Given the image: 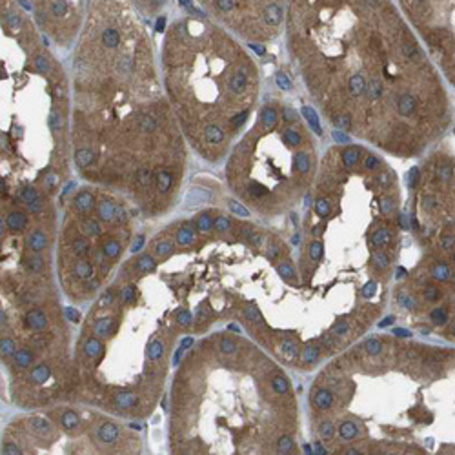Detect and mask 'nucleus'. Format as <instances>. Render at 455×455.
I'll return each mask as SVG.
<instances>
[{"mask_svg":"<svg viewBox=\"0 0 455 455\" xmlns=\"http://www.w3.org/2000/svg\"><path fill=\"white\" fill-rule=\"evenodd\" d=\"M290 47L339 131L419 157L454 124L448 82L393 0H288Z\"/></svg>","mask_w":455,"mask_h":455,"instance_id":"1","label":"nucleus"},{"mask_svg":"<svg viewBox=\"0 0 455 455\" xmlns=\"http://www.w3.org/2000/svg\"><path fill=\"white\" fill-rule=\"evenodd\" d=\"M406 21L455 89V0H399Z\"/></svg>","mask_w":455,"mask_h":455,"instance_id":"2","label":"nucleus"},{"mask_svg":"<svg viewBox=\"0 0 455 455\" xmlns=\"http://www.w3.org/2000/svg\"><path fill=\"white\" fill-rule=\"evenodd\" d=\"M209 199H211V191H209V189L193 186V187H189L186 191V195H184V206H186L187 209H189V207L202 206V204H206Z\"/></svg>","mask_w":455,"mask_h":455,"instance_id":"3","label":"nucleus"},{"mask_svg":"<svg viewBox=\"0 0 455 455\" xmlns=\"http://www.w3.org/2000/svg\"><path fill=\"white\" fill-rule=\"evenodd\" d=\"M119 435H121V430H119V426L115 422H102L101 426L97 428V432H95L97 441L101 442V444H104V446L113 444L119 439Z\"/></svg>","mask_w":455,"mask_h":455,"instance_id":"4","label":"nucleus"},{"mask_svg":"<svg viewBox=\"0 0 455 455\" xmlns=\"http://www.w3.org/2000/svg\"><path fill=\"white\" fill-rule=\"evenodd\" d=\"M47 326V315L39 308L29 310L26 313V328L31 331H42Z\"/></svg>","mask_w":455,"mask_h":455,"instance_id":"5","label":"nucleus"},{"mask_svg":"<svg viewBox=\"0 0 455 455\" xmlns=\"http://www.w3.org/2000/svg\"><path fill=\"white\" fill-rule=\"evenodd\" d=\"M26 246L29 251L41 253V251H44L47 248V235L42 229H35V231H31V233L27 235Z\"/></svg>","mask_w":455,"mask_h":455,"instance_id":"6","label":"nucleus"},{"mask_svg":"<svg viewBox=\"0 0 455 455\" xmlns=\"http://www.w3.org/2000/svg\"><path fill=\"white\" fill-rule=\"evenodd\" d=\"M275 271L279 273V277H281L282 281L288 282V284H297V282H299L297 271H295L291 261H288V259L277 262V264H275Z\"/></svg>","mask_w":455,"mask_h":455,"instance_id":"7","label":"nucleus"},{"mask_svg":"<svg viewBox=\"0 0 455 455\" xmlns=\"http://www.w3.org/2000/svg\"><path fill=\"white\" fill-rule=\"evenodd\" d=\"M73 204L79 213H89L95 207V195L91 191H87V189H82V191L77 193Z\"/></svg>","mask_w":455,"mask_h":455,"instance_id":"8","label":"nucleus"},{"mask_svg":"<svg viewBox=\"0 0 455 455\" xmlns=\"http://www.w3.org/2000/svg\"><path fill=\"white\" fill-rule=\"evenodd\" d=\"M122 37L119 33V29H115L113 26H106L104 29H101V44L106 49H115V47L121 46Z\"/></svg>","mask_w":455,"mask_h":455,"instance_id":"9","label":"nucleus"},{"mask_svg":"<svg viewBox=\"0 0 455 455\" xmlns=\"http://www.w3.org/2000/svg\"><path fill=\"white\" fill-rule=\"evenodd\" d=\"M204 139H206L207 144L211 146H221L226 141V131L222 129L219 124H207L204 127Z\"/></svg>","mask_w":455,"mask_h":455,"instance_id":"10","label":"nucleus"},{"mask_svg":"<svg viewBox=\"0 0 455 455\" xmlns=\"http://www.w3.org/2000/svg\"><path fill=\"white\" fill-rule=\"evenodd\" d=\"M117 207H119V204H115L109 199H104L97 206V215L102 222H113L117 219Z\"/></svg>","mask_w":455,"mask_h":455,"instance_id":"11","label":"nucleus"},{"mask_svg":"<svg viewBox=\"0 0 455 455\" xmlns=\"http://www.w3.org/2000/svg\"><path fill=\"white\" fill-rule=\"evenodd\" d=\"M195 229H197V224H191V222H187V224H184V226H181L179 229H177V233H175V241H177V244L179 246H189V244H193L195 242Z\"/></svg>","mask_w":455,"mask_h":455,"instance_id":"12","label":"nucleus"},{"mask_svg":"<svg viewBox=\"0 0 455 455\" xmlns=\"http://www.w3.org/2000/svg\"><path fill=\"white\" fill-rule=\"evenodd\" d=\"M113 402L119 410H131L137 406L139 397L135 393H131V392H119V393H115Z\"/></svg>","mask_w":455,"mask_h":455,"instance_id":"13","label":"nucleus"},{"mask_svg":"<svg viewBox=\"0 0 455 455\" xmlns=\"http://www.w3.org/2000/svg\"><path fill=\"white\" fill-rule=\"evenodd\" d=\"M171 184H173V175L169 173L167 169L161 167L157 173H155V186L159 189V193H167L171 189Z\"/></svg>","mask_w":455,"mask_h":455,"instance_id":"14","label":"nucleus"},{"mask_svg":"<svg viewBox=\"0 0 455 455\" xmlns=\"http://www.w3.org/2000/svg\"><path fill=\"white\" fill-rule=\"evenodd\" d=\"M95 335L97 337H101V339H106V337H109V335L113 333L115 330V322L111 317H101V319H97L95 321Z\"/></svg>","mask_w":455,"mask_h":455,"instance_id":"15","label":"nucleus"},{"mask_svg":"<svg viewBox=\"0 0 455 455\" xmlns=\"http://www.w3.org/2000/svg\"><path fill=\"white\" fill-rule=\"evenodd\" d=\"M93 162H95L93 149H89V147H79V149L75 151V164H77V167L86 169V167H89Z\"/></svg>","mask_w":455,"mask_h":455,"instance_id":"16","label":"nucleus"},{"mask_svg":"<svg viewBox=\"0 0 455 455\" xmlns=\"http://www.w3.org/2000/svg\"><path fill=\"white\" fill-rule=\"evenodd\" d=\"M104 352V346L101 342V337H87L84 342V353L89 359H99Z\"/></svg>","mask_w":455,"mask_h":455,"instance_id":"17","label":"nucleus"},{"mask_svg":"<svg viewBox=\"0 0 455 455\" xmlns=\"http://www.w3.org/2000/svg\"><path fill=\"white\" fill-rule=\"evenodd\" d=\"M7 228L11 229V231H22L24 228L27 226V217L26 213H22V211H11V213L7 215Z\"/></svg>","mask_w":455,"mask_h":455,"instance_id":"18","label":"nucleus"},{"mask_svg":"<svg viewBox=\"0 0 455 455\" xmlns=\"http://www.w3.org/2000/svg\"><path fill=\"white\" fill-rule=\"evenodd\" d=\"M49 377H51V368L47 366L46 362H42V364H37L33 372L29 373V381L33 384H44V382H47Z\"/></svg>","mask_w":455,"mask_h":455,"instance_id":"19","label":"nucleus"},{"mask_svg":"<svg viewBox=\"0 0 455 455\" xmlns=\"http://www.w3.org/2000/svg\"><path fill=\"white\" fill-rule=\"evenodd\" d=\"M13 361H15V364H17L19 368H29V366L33 364V361H35V355H33V352H31V350L22 348V350H17V352H15Z\"/></svg>","mask_w":455,"mask_h":455,"instance_id":"20","label":"nucleus"},{"mask_svg":"<svg viewBox=\"0 0 455 455\" xmlns=\"http://www.w3.org/2000/svg\"><path fill=\"white\" fill-rule=\"evenodd\" d=\"M79 424H81V417H79V414L73 412V410H66V412L61 415V426L64 430H67V432L75 430Z\"/></svg>","mask_w":455,"mask_h":455,"instance_id":"21","label":"nucleus"},{"mask_svg":"<svg viewBox=\"0 0 455 455\" xmlns=\"http://www.w3.org/2000/svg\"><path fill=\"white\" fill-rule=\"evenodd\" d=\"M121 249H122L121 241H117V239H107V241L102 244L101 253L104 255L106 259H117L119 253H121Z\"/></svg>","mask_w":455,"mask_h":455,"instance_id":"22","label":"nucleus"},{"mask_svg":"<svg viewBox=\"0 0 455 455\" xmlns=\"http://www.w3.org/2000/svg\"><path fill=\"white\" fill-rule=\"evenodd\" d=\"M29 428L33 430L35 434H41V435H49L53 432L51 424H49L47 419H44V417H31V419H29Z\"/></svg>","mask_w":455,"mask_h":455,"instance_id":"23","label":"nucleus"},{"mask_svg":"<svg viewBox=\"0 0 455 455\" xmlns=\"http://www.w3.org/2000/svg\"><path fill=\"white\" fill-rule=\"evenodd\" d=\"M135 268L139 269V271H142V273H149V271H153L157 268V262H155V259L149 253H142L135 261Z\"/></svg>","mask_w":455,"mask_h":455,"instance_id":"24","label":"nucleus"},{"mask_svg":"<svg viewBox=\"0 0 455 455\" xmlns=\"http://www.w3.org/2000/svg\"><path fill=\"white\" fill-rule=\"evenodd\" d=\"M175 251L173 244L169 241H155L153 242V253L159 257V259H167L171 257Z\"/></svg>","mask_w":455,"mask_h":455,"instance_id":"25","label":"nucleus"},{"mask_svg":"<svg viewBox=\"0 0 455 455\" xmlns=\"http://www.w3.org/2000/svg\"><path fill=\"white\" fill-rule=\"evenodd\" d=\"M306 251H308V257L313 262H321L322 257H324V244H322L319 239H313V241L308 244Z\"/></svg>","mask_w":455,"mask_h":455,"instance_id":"26","label":"nucleus"},{"mask_svg":"<svg viewBox=\"0 0 455 455\" xmlns=\"http://www.w3.org/2000/svg\"><path fill=\"white\" fill-rule=\"evenodd\" d=\"M75 275L82 281H89L93 277V264L87 261H79L75 264Z\"/></svg>","mask_w":455,"mask_h":455,"instance_id":"27","label":"nucleus"},{"mask_svg":"<svg viewBox=\"0 0 455 455\" xmlns=\"http://www.w3.org/2000/svg\"><path fill=\"white\" fill-rule=\"evenodd\" d=\"M137 182H139V186L141 187H151L155 182V175L153 171L149 169V167H141L139 171H137Z\"/></svg>","mask_w":455,"mask_h":455,"instance_id":"28","label":"nucleus"},{"mask_svg":"<svg viewBox=\"0 0 455 455\" xmlns=\"http://www.w3.org/2000/svg\"><path fill=\"white\" fill-rule=\"evenodd\" d=\"M213 224H215V219L207 213V211H204V213H201L197 217V229H199L201 233H209V231L213 229Z\"/></svg>","mask_w":455,"mask_h":455,"instance_id":"29","label":"nucleus"},{"mask_svg":"<svg viewBox=\"0 0 455 455\" xmlns=\"http://www.w3.org/2000/svg\"><path fill=\"white\" fill-rule=\"evenodd\" d=\"M115 67H117V71H119V73L129 75L131 71H133L135 62L129 55H121V57L117 59V62H115Z\"/></svg>","mask_w":455,"mask_h":455,"instance_id":"30","label":"nucleus"},{"mask_svg":"<svg viewBox=\"0 0 455 455\" xmlns=\"http://www.w3.org/2000/svg\"><path fill=\"white\" fill-rule=\"evenodd\" d=\"M82 229H84V233H86L87 237H101V233H102L101 224L95 221V219H86V221L82 222Z\"/></svg>","mask_w":455,"mask_h":455,"instance_id":"31","label":"nucleus"},{"mask_svg":"<svg viewBox=\"0 0 455 455\" xmlns=\"http://www.w3.org/2000/svg\"><path fill=\"white\" fill-rule=\"evenodd\" d=\"M162 353H164V344H162V341H153L147 346L146 355L149 361H159L162 357Z\"/></svg>","mask_w":455,"mask_h":455,"instance_id":"32","label":"nucleus"},{"mask_svg":"<svg viewBox=\"0 0 455 455\" xmlns=\"http://www.w3.org/2000/svg\"><path fill=\"white\" fill-rule=\"evenodd\" d=\"M237 350H239L237 342H235L233 339H229V337H224V339L219 341V352H221V353L233 355V353H237Z\"/></svg>","mask_w":455,"mask_h":455,"instance_id":"33","label":"nucleus"},{"mask_svg":"<svg viewBox=\"0 0 455 455\" xmlns=\"http://www.w3.org/2000/svg\"><path fill=\"white\" fill-rule=\"evenodd\" d=\"M139 129L144 131V133L155 131V129H157V121H155V117H151V115H142L141 119H139Z\"/></svg>","mask_w":455,"mask_h":455,"instance_id":"34","label":"nucleus"},{"mask_svg":"<svg viewBox=\"0 0 455 455\" xmlns=\"http://www.w3.org/2000/svg\"><path fill=\"white\" fill-rule=\"evenodd\" d=\"M302 113H304V117L308 119V124H310V127L313 129L315 133L317 135H322V131H321V126H319V121H317V115H315V111L311 109V107H302Z\"/></svg>","mask_w":455,"mask_h":455,"instance_id":"35","label":"nucleus"},{"mask_svg":"<svg viewBox=\"0 0 455 455\" xmlns=\"http://www.w3.org/2000/svg\"><path fill=\"white\" fill-rule=\"evenodd\" d=\"M244 317H246L249 322H253V324H262V322H264L261 310L257 308V306H246V310H244Z\"/></svg>","mask_w":455,"mask_h":455,"instance_id":"36","label":"nucleus"},{"mask_svg":"<svg viewBox=\"0 0 455 455\" xmlns=\"http://www.w3.org/2000/svg\"><path fill=\"white\" fill-rule=\"evenodd\" d=\"M175 317H177L179 326H182V328H189V326L193 324V315H191V311H187V310H179Z\"/></svg>","mask_w":455,"mask_h":455,"instance_id":"37","label":"nucleus"},{"mask_svg":"<svg viewBox=\"0 0 455 455\" xmlns=\"http://www.w3.org/2000/svg\"><path fill=\"white\" fill-rule=\"evenodd\" d=\"M15 352H17L15 342L9 337H4L0 341V353H2V357H11V355H15Z\"/></svg>","mask_w":455,"mask_h":455,"instance_id":"38","label":"nucleus"},{"mask_svg":"<svg viewBox=\"0 0 455 455\" xmlns=\"http://www.w3.org/2000/svg\"><path fill=\"white\" fill-rule=\"evenodd\" d=\"M135 297H137V286L135 284H129L121 291V302L122 304H131L135 302Z\"/></svg>","mask_w":455,"mask_h":455,"instance_id":"39","label":"nucleus"},{"mask_svg":"<svg viewBox=\"0 0 455 455\" xmlns=\"http://www.w3.org/2000/svg\"><path fill=\"white\" fill-rule=\"evenodd\" d=\"M71 248H73L75 255L84 257V255L89 253V242H87L86 239H75L73 244H71Z\"/></svg>","mask_w":455,"mask_h":455,"instance_id":"40","label":"nucleus"},{"mask_svg":"<svg viewBox=\"0 0 455 455\" xmlns=\"http://www.w3.org/2000/svg\"><path fill=\"white\" fill-rule=\"evenodd\" d=\"M231 228V221L228 219V217H217L215 219V224H213V229L217 231V233H226L228 229Z\"/></svg>","mask_w":455,"mask_h":455,"instance_id":"41","label":"nucleus"},{"mask_svg":"<svg viewBox=\"0 0 455 455\" xmlns=\"http://www.w3.org/2000/svg\"><path fill=\"white\" fill-rule=\"evenodd\" d=\"M39 199V191L35 189V187H24L22 189V193H21V201L22 202H26L27 206L31 204V202H35Z\"/></svg>","mask_w":455,"mask_h":455,"instance_id":"42","label":"nucleus"},{"mask_svg":"<svg viewBox=\"0 0 455 455\" xmlns=\"http://www.w3.org/2000/svg\"><path fill=\"white\" fill-rule=\"evenodd\" d=\"M26 266L31 271H41L42 268H44V261H42L39 255H31V257H27L26 259Z\"/></svg>","mask_w":455,"mask_h":455,"instance_id":"43","label":"nucleus"},{"mask_svg":"<svg viewBox=\"0 0 455 455\" xmlns=\"http://www.w3.org/2000/svg\"><path fill=\"white\" fill-rule=\"evenodd\" d=\"M229 209H231V213H235L237 217H242V219L249 217V209H246L241 202H237V201H229Z\"/></svg>","mask_w":455,"mask_h":455,"instance_id":"44","label":"nucleus"},{"mask_svg":"<svg viewBox=\"0 0 455 455\" xmlns=\"http://www.w3.org/2000/svg\"><path fill=\"white\" fill-rule=\"evenodd\" d=\"M35 67L39 73H49V61H47L44 55H37L35 57Z\"/></svg>","mask_w":455,"mask_h":455,"instance_id":"45","label":"nucleus"},{"mask_svg":"<svg viewBox=\"0 0 455 455\" xmlns=\"http://www.w3.org/2000/svg\"><path fill=\"white\" fill-rule=\"evenodd\" d=\"M47 124H49V127L53 129V131H59L62 127V117L59 115V111H51L49 113V117H47Z\"/></svg>","mask_w":455,"mask_h":455,"instance_id":"46","label":"nucleus"},{"mask_svg":"<svg viewBox=\"0 0 455 455\" xmlns=\"http://www.w3.org/2000/svg\"><path fill=\"white\" fill-rule=\"evenodd\" d=\"M209 308H207L206 304H201L199 308H197V311H195V321L197 322H206L207 319H209Z\"/></svg>","mask_w":455,"mask_h":455,"instance_id":"47","label":"nucleus"},{"mask_svg":"<svg viewBox=\"0 0 455 455\" xmlns=\"http://www.w3.org/2000/svg\"><path fill=\"white\" fill-rule=\"evenodd\" d=\"M21 448L15 442H4L2 444V455H21Z\"/></svg>","mask_w":455,"mask_h":455,"instance_id":"48","label":"nucleus"},{"mask_svg":"<svg viewBox=\"0 0 455 455\" xmlns=\"http://www.w3.org/2000/svg\"><path fill=\"white\" fill-rule=\"evenodd\" d=\"M4 21H6V24L11 27V29H19V27H21V22H22L21 17H19V15H15V13H7L6 17H4Z\"/></svg>","mask_w":455,"mask_h":455,"instance_id":"49","label":"nucleus"},{"mask_svg":"<svg viewBox=\"0 0 455 455\" xmlns=\"http://www.w3.org/2000/svg\"><path fill=\"white\" fill-rule=\"evenodd\" d=\"M144 242H146V237L144 235H137V239L133 241V244H131V253H139L142 248H144Z\"/></svg>","mask_w":455,"mask_h":455,"instance_id":"50","label":"nucleus"},{"mask_svg":"<svg viewBox=\"0 0 455 455\" xmlns=\"http://www.w3.org/2000/svg\"><path fill=\"white\" fill-rule=\"evenodd\" d=\"M64 315H66V319L69 322H79V319H81V313H79L75 308H71V306L64 308Z\"/></svg>","mask_w":455,"mask_h":455,"instance_id":"51","label":"nucleus"},{"mask_svg":"<svg viewBox=\"0 0 455 455\" xmlns=\"http://www.w3.org/2000/svg\"><path fill=\"white\" fill-rule=\"evenodd\" d=\"M113 293L111 291H106V293L101 295V299H99V306L101 308H106V306H111V302H113Z\"/></svg>","mask_w":455,"mask_h":455,"instance_id":"52","label":"nucleus"},{"mask_svg":"<svg viewBox=\"0 0 455 455\" xmlns=\"http://www.w3.org/2000/svg\"><path fill=\"white\" fill-rule=\"evenodd\" d=\"M42 207H44V201H42V199H37L35 202H31V204H29V209H31L33 213H39Z\"/></svg>","mask_w":455,"mask_h":455,"instance_id":"53","label":"nucleus"},{"mask_svg":"<svg viewBox=\"0 0 455 455\" xmlns=\"http://www.w3.org/2000/svg\"><path fill=\"white\" fill-rule=\"evenodd\" d=\"M277 84L282 87V89H290V82H288V79L284 77V73H279L277 75Z\"/></svg>","mask_w":455,"mask_h":455,"instance_id":"54","label":"nucleus"},{"mask_svg":"<svg viewBox=\"0 0 455 455\" xmlns=\"http://www.w3.org/2000/svg\"><path fill=\"white\" fill-rule=\"evenodd\" d=\"M164 26H166V19H164V17H159V21H157V31L162 33V31H164Z\"/></svg>","mask_w":455,"mask_h":455,"instance_id":"55","label":"nucleus"},{"mask_svg":"<svg viewBox=\"0 0 455 455\" xmlns=\"http://www.w3.org/2000/svg\"><path fill=\"white\" fill-rule=\"evenodd\" d=\"M87 288H89V290H95V288H99V281L87 282Z\"/></svg>","mask_w":455,"mask_h":455,"instance_id":"56","label":"nucleus"},{"mask_svg":"<svg viewBox=\"0 0 455 455\" xmlns=\"http://www.w3.org/2000/svg\"><path fill=\"white\" fill-rule=\"evenodd\" d=\"M229 330H231V331H237V333H239V331H241V328H239V326H237V324H229Z\"/></svg>","mask_w":455,"mask_h":455,"instance_id":"57","label":"nucleus"}]
</instances>
